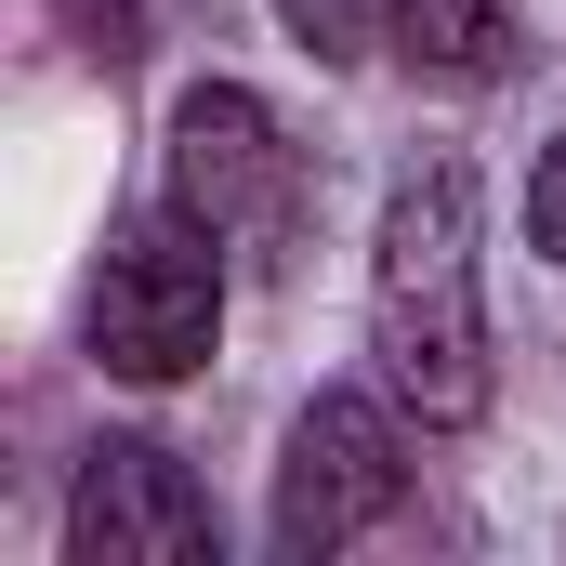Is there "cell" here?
I'll list each match as a JSON object with an SVG mask.
<instances>
[{
  "mask_svg": "<svg viewBox=\"0 0 566 566\" xmlns=\"http://www.w3.org/2000/svg\"><path fill=\"white\" fill-rule=\"evenodd\" d=\"M224 343V238L171 198V211H119L106 264H93V369L119 382H185Z\"/></svg>",
  "mask_w": 566,
  "mask_h": 566,
  "instance_id": "cell-2",
  "label": "cell"
},
{
  "mask_svg": "<svg viewBox=\"0 0 566 566\" xmlns=\"http://www.w3.org/2000/svg\"><path fill=\"white\" fill-rule=\"evenodd\" d=\"M396 53L422 80H501L514 66V0H396Z\"/></svg>",
  "mask_w": 566,
  "mask_h": 566,
  "instance_id": "cell-6",
  "label": "cell"
},
{
  "mask_svg": "<svg viewBox=\"0 0 566 566\" xmlns=\"http://www.w3.org/2000/svg\"><path fill=\"white\" fill-rule=\"evenodd\" d=\"M369 369L422 434L488 422V211L474 158H409L369 238Z\"/></svg>",
  "mask_w": 566,
  "mask_h": 566,
  "instance_id": "cell-1",
  "label": "cell"
},
{
  "mask_svg": "<svg viewBox=\"0 0 566 566\" xmlns=\"http://www.w3.org/2000/svg\"><path fill=\"white\" fill-rule=\"evenodd\" d=\"M409 501V448H396V396H316L277 448V501H264V554L316 566L343 541H369Z\"/></svg>",
  "mask_w": 566,
  "mask_h": 566,
  "instance_id": "cell-4",
  "label": "cell"
},
{
  "mask_svg": "<svg viewBox=\"0 0 566 566\" xmlns=\"http://www.w3.org/2000/svg\"><path fill=\"white\" fill-rule=\"evenodd\" d=\"M224 514L211 488L158 448V434H106L66 488V566H211Z\"/></svg>",
  "mask_w": 566,
  "mask_h": 566,
  "instance_id": "cell-5",
  "label": "cell"
},
{
  "mask_svg": "<svg viewBox=\"0 0 566 566\" xmlns=\"http://www.w3.org/2000/svg\"><path fill=\"white\" fill-rule=\"evenodd\" d=\"M527 251L566 264V145H541V171H527Z\"/></svg>",
  "mask_w": 566,
  "mask_h": 566,
  "instance_id": "cell-8",
  "label": "cell"
},
{
  "mask_svg": "<svg viewBox=\"0 0 566 566\" xmlns=\"http://www.w3.org/2000/svg\"><path fill=\"white\" fill-rule=\"evenodd\" d=\"M171 198L224 238V264H264V277H277L290 251H303L316 171H303V145L277 133V106H264V93L198 80V93L171 106Z\"/></svg>",
  "mask_w": 566,
  "mask_h": 566,
  "instance_id": "cell-3",
  "label": "cell"
},
{
  "mask_svg": "<svg viewBox=\"0 0 566 566\" xmlns=\"http://www.w3.org/2000/svg\"><path fill=\"white\" fill-rule=\"evenodd\" d=\"M277 27L316 53V66H356L369 40H396V0H277Z\"/></svg>",
  "mask_w": 566,
  "mask_h": 566,
  "instance_id": "cell-7",
  "label": "cell"
}]
</instances>
